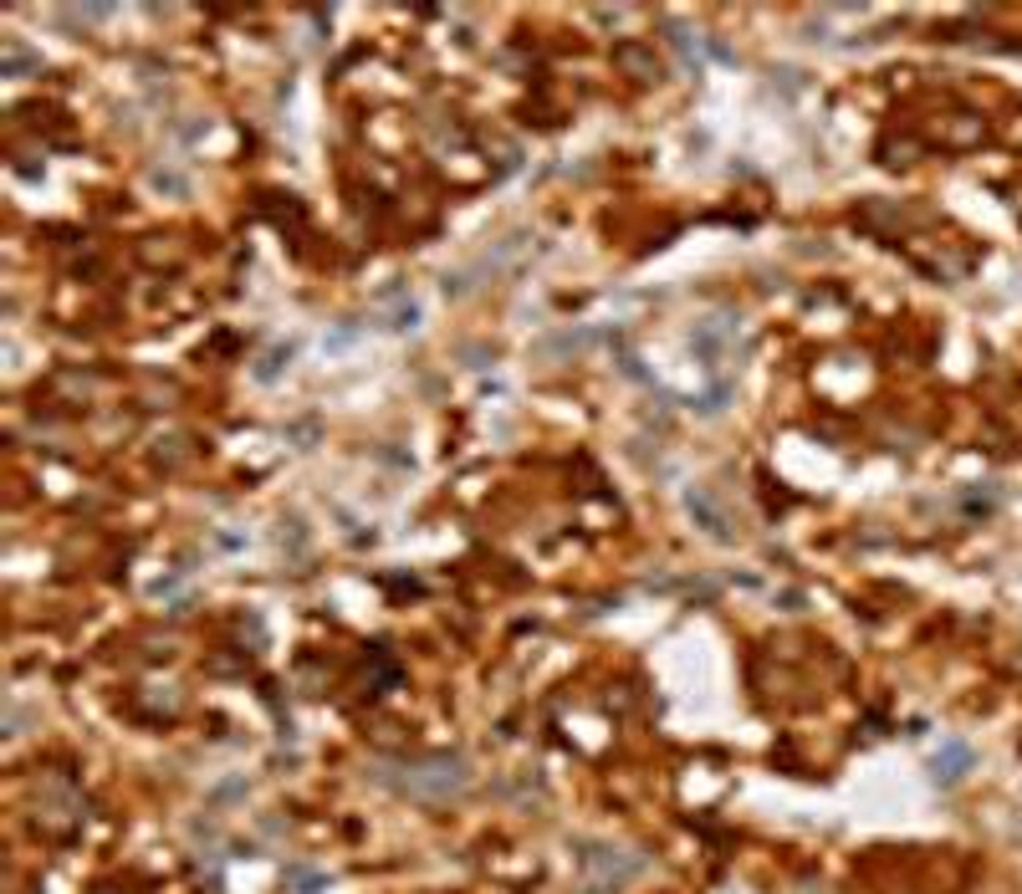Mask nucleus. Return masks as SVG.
Masks as SVG:
<instances>
[{
	"label": "nucleus",
	"mask_w": 1022,
	"mask_h": 894,
	"mask_svg": "<svg viewBox=\"0 0 1022 894\" xmlns=\"http://www.w3.org/2000/svg\"><path fill=\"white\" fill-rule=\"evenodd\" d=\"M685 507H690V516H696V522L706 526V532H711L716 542H731L727 516H721V507H716V501H711L706 491H690V496H685Z\"/></svg>",
	"instance_id": "obj_2"
},
{
	"label": "nucleus",
	"mask_w": 1022,
	"mask_h": 894,
	"mask_svg": "<svg viewBox=\"0 0 1022 894\" xmlns=\"http://www.w3.org/2000/svg\"><path fill=\"white\" fill-rule=\"evenodd\" d=\"M465 782H471V777H465V767H461V762H445V756H440V762H430V767H415L409 777H404V787H409V792H425V798L461 792Z\"/></svg>",
	"instance_id": "obj_1"
}]
</instances>
